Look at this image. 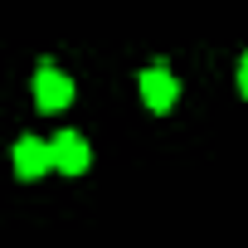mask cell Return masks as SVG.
Masks as SVG:
<instances>
[{
  "label": "cell",
  "mask_w": 248,
  "mask_h": 248,
  "mask_svg": "<svg viewBox=\"0 0 248 248\" xmlns=\"http://www.w3.org/2000/svg\"><path fill=\"white\" fill-rule=\"evenodd\" d=\"M137 88H141V102H146L151 112H170L175 97H180V83H175L170 68H146V73L137 78Z\"/></svg>",
  "instance_id": "1"
},
{
  "label": "cell",
  "mask_w": 248,
  "mask_h": 248,
  "mask_svg": "<svg viewBox=\"0 0 248 248\" xmlns=\"http://www.w3.org/2000/svg\"><path fill=\"white\" fill-rule=\"evenodd\" d=\"M34 102H39L44 112H59V107H68V102H73V78L44 63V68L34 73Z\"/></svg>",
  "instance_id": "2"
},
{
  "label": "cell",
  "mask_w": 248,
  "mask_h": 248,
  "mask_svg": "<svg viewBox=\"0 0 248 248\" xmlns=\"http://www.w3.org/2000/svg\"><path fill=\"white\" fill-rule=\"evenodd\" d=\"M15 170H20V180H39L44 170H54L49 141H39V137H20V141H15Z\"/></svg>",
  "instance_id": "4"
},
{
  "label": "cell",
  "mask_w": 248,
  "mask_h": 248,
  "mask_svg": "<svg viewBox=\"0 0 248 248\" xmlns=\"http://www.w3.org/2000/svg\"><path fill=\"white\" fill-rule=\"evenodd\" d=\"M238 88H243V97H248V54H243V63H238Z\"/></svg>",
  "instance_id": "5"
},
{
  "label": "cell",
  "mask_w": 248,
  "mask_h": 248,
  "mask_svg": "<svg viewBox=\"0 0 248 248\" xmlns=\"http://www.w3.org/2000/svg\"><path fill=\"white\" fill-rule=\"evenodd\" d=\"M49 156H54V170H63V175H83L88 161H93V151H88V141L78 132H59L49 141Z\"/></svg>",
  "instance_id": "3"
}]
</instances>
